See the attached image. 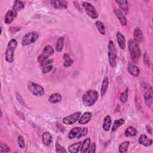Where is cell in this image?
<instances>
[{"instance_id": "1", "label": "cell", "mask_w": 153, "mask_h": 153, "mask_svg": "<svg viewBox=\"0 0 153 153\" xmlns=\"http://www.w3.org/2000/svg\"><path fill=\"white\" fill-rule=\"evenodd\" d=\"M98 97L99 94L96 90H89L83 94L82 103L85 106H91L97 102Z\"/></svg>"}, {"instance_id": "2", "label": "cell", "mask_w": 153, "mask_h": 153, "mask_svg": "<svg viewBox=\"0 0 153 153\" xmlns=\"http://www.w3.org/2000/svg\"><path fill=\"white\" fill-rule=\"evenodd\" d=\"M128 50L131 60L134 63H137L141 56V50L138 44L134 40L130 39L128 41Z\"/></svg>"}, {"instance_id": "3", "label": "cell", "mask_w": 153, "mask_h": 153, "mask_svg": "<svg viewBox=\"0 0 153 153\" xmlns=\"http://www.w3.org/2000/svg\"><path fill=\"white\" fill-rule=\"evenodd\" d=\"M17 45V42L16 39H11L7 46V48L5 53V60L7 62L12 63L14 61V50Z\"/></svg>"}, {"instance_id": "4", "label": "cell", "mask_w": 153, "mask_h": 153, "mask_svg": "<svg viewBox=\"0 0 153 153\" xmlns=\"http://www.w3.org/2000/svg\"><path fill=\"white\" fill-rule=\"evenodd\" d=\"M108 60L111 67L115 68L117 65V51L115 44L112 41L108 42Z\"/></svg>"}, {"instance_id": "5", "label": "cell", "mask_w": 153, "mask_h": 153, "mask_svg": "<svg viewBox=\"0 0 153 153\" xmlns=\"http://www.w3.org/2000/svg\"><path fill=\"white\" fill-rule=\"evenodd\" d=\"M88 133V128L87 127L81 128L79 127H75L72 128L68 133V138L69 139H74L75 138L79 139L85 136Z\"/></svg>"}, {"instance_id": "6", "label": "cell", "mask_w": 153, "mask_h": 153, "mask_svg": "<svg viewBox=\"0 0 153 153\" xmlns=\"http://www.w3.org/2000/svg\"><path fill=\"white\" fill-rule=\"evenodd\" d=\"M27 88L30 92L35 96H41L44 94V88L41 85L32 81L29 82L27 84Z\"/></svg>"}, {"instance_id": "7", "label": "cell", "mask_w": 153, "mask_h": 153, "mask_svg": "<svg viewBox=\"0 0 153 153\" xmlns=\"http://www.w3.org/2000/svg\"><path fill=\"white\" fill-rule=\"evenodd\" d=\"M39 38V34L36 32H30L27 33L22 40V45L27 46L34 43Z\"/></svg>"}, {"instance_id": "8", "label": "cell", "mask_w": 153, "mask_h": 153, "mask_svg": "<svg viewBox=\"0 0 153 153\" xmlns=\"http://www.w3.org/2000/svg\"><path fill=\"white\" fill-rule=\"evenodd\" d=\"M82 5L86 13V14L91 19H97L99 16L98 13L94 7L88 2H82Z\"/></svg>"}, {"instance_id": "9", "label": "cell", "mask_w": 153, "mask_h": 153, "mask_svg": "<svg viewBox=\"0 0 153 153\" xmlns=\"http://www.w3.org/2000/svg\"><path fill=\"white\" fill-rule=\"evenodd\" d=\"M53 54H54V49L53 48V47L50 45H46L45 47H44L42 50V54H41L38 57L37 60L39 63H41L43 62L48 59V57L51 56Z\"/></svg>"}, {"instance_id": "10", "label": "cell", "mask_w": 153, "mask_h": 153, "mask_svg": "<svg viewBox=\"0 0 153 153\" xmlns=\"http://www.w3.org/2000/svg\"><path fill=\"white\" fill-rule=\"evenodd\" d=\"M81 115V112H76L70 115L65 117L63 119V123L66 125H72L78 121Z\"/></svg>"}, {"instance_id": "11", "label": "cell", "mask_w": 153, "mask_h": 153, "mask_svg": "<svg viewBox=\"0 0 153 153\" xmlns=\"http://www.w3.org/2000/svg\"><path fill=\"white\" fill-rule=\"evenodd\" d=\"M144 100L146 105L150 107L152 103V88L151 86H148L144 93Z\"/></svg>"}, {"instance_id": "12", "label": "cell", "mask_w": 153, "mask_h": 153, "mask_svg": "<svg viewBox=\"0 0 153 153\" xmlns=\"http://www.w3.org/2000/svg\"><path fill=\"white\" fill-rule=\"evenodd\" d=\"M115 2L117 3L120 8V10L124 14H127L128 12V2L126 0H116Z\"/></svg>"}, {"instance_id": "13", "label": "cell", "mask_w": 153, "mask_h": 153, "mask_svg": "<svg viewBox=\"0 0 153 153\" xmlns=\"http://www.w3.org/2000/svg\"><path fill=\"white\" fill-rule=\"evenodd\" d=\"M51 5L56 9H65L68 8V2L66 1H50Z\"/></svg>"}, {"instance_id": "14", "label": "cell", "mask_w": 153, "mask_h": 153, "mask_svg": "<svg viewBox=\"0 0 153 153\" xmlns=\"http://www.w3.org/2000/svg\"><path fill=\"white\" fill-rule=\"evenodd\" d=\"M116 38H117V43L120 48L121 50H124L126 48V39L124 36L123 35V33L121 32L118 31L116 35Z\"/></svg>"}, {"instance_id": "15", "label": "cell", "mask_w": 153, "mask_h": 153, "mask_svg": "<svg viewBox=\"0 0 153 153\" xmlns=\"http://www.w3.org/2000/svg\"><path fill=\"white\" fill-rule=\"evenodd\" d=\"M114 12L115 14L116 15L117 17L118 18V20L120 21V23L123 26H126L127 25V19L124 15V14L118 8H114Z\"/></svg>"}, {"instance_id": "16", "label": "cell", "mask_w": 153, "mask_h": 153, "mask_svg": "<svg viewBox=\"0 0 153 153\" xmlns=\"http://www.w3.org/2000/svg\"><path fill=\"white\" fill-rule=\"evenodd\" d=\"M17 12L13 11V10H8L5 16V20H4L5 23L6 24L11 23L13 21L14 19L17 16Z\"/></svg>"}, {"instance_id": "17", "label": "cell", "mask_w": 153, "mask_h": 153, "mask_svg": "<svg viewBox=\"0 0 153 153\" xmlns=\"http://www.w3.org/2000/svg\"><path fill=\"white\" fill-rule=\"evenodd\" d=\"M92 114L90 112H85L78 120V122L80 124H86L91 120Z\"/></svg>"}, {"instance_id": "18", "label": "cell", "mask_w": 153, "mask_h": 153, "mask_svg": "<svg viewBox=\"0 0 153 153\" xmlns=\"http://www.w3.org/2000/svg\"><path fill=\"white\" fill-rule=\"evenodd\" d=\"M138 142L139 144L145 146H149L152 144V140L149 139L146 135L142 134L139 137Z\"/></svg>"}, {"instance_id": "19", "label": "cell", "mask_w": 153, "mask_h": 153, "mask_svg": "<svg viewBox=\"0 0 153 153\" xmlns=\"http://www.w3.org/2000/svg\"><path fill=\"white\" fill-rule=\"evenodd\" d=\"M127 71L132 76L135 77L138 76L140 73L139 68L135 65L132 63H128V67H127Z\"/></svg>"}, {"instance_id": "20", "label": "cell", "mask_w": 153, "mask_h": 153, "mask_svg": "<svg viewBox=\"0 0 153 153\" xmlns=\"http://www.w3.org/2000/svg\"><path fill=\"white\" fill-rule=\"evenodd\" d=\"M133 36H134V40L137 43H140L142 41L143 38V33L139 27H137L134 29L133 32Z\"/></svg>"}, {"instance_id": "21", "label": "cell", "mask_w": 153, "mask_h": 153, "mask_svg": "<svg viewBox=\"0 0 153 153\" xmlns=\"http://www.w3.org/2000/svg\"><path fill=\"white\" fill-rule=\"evenodd\" d=\"M42 142L45 146H49L52 142V136L50 132L45 131L42 134Z\"/></svg>"}, {"instance_id": "22", "label": "cell", "mask_w": 153, "mask_h": 153, "mask_svg": "<svg viewBox=\"0 0 153 153\" xmlns=\"http://www.w3.org/2000/svg\"><path fill=\"white\" fill-rule=\"evenodd\" d=\"M108 86H109V78L108 76H105L102 81L101 89H100V93L102 96H103L106 94Z\"/></svg>"}, {"instance_id": "23", "label": "cell", "mask_w": 153, "mask_h": 153, "mask_svg": "<svg viewBox=\"0 0 153 153\" xmlns=\"http://www.w3.org/2000/svg\"><path fill=\"white\" fill-rule=\"evenodd\" d=\"M90 144H91V139L89 137L84 139L81 143V145L80 147V152L82 153L87 152Z\"/></svg>"}, {"instance_id": "24", "label": "cell", "mask_w": 153, "mask_h": 153, "mask_svg": "<svg viewBox=\"0 0 153 153\" xmlns=\"http://www.w3.org/2000/svg\"><path fill=\"white\" fill-rule=\"evenodd\" d=\"M111 117L109 115H107L105 117L102 124V128L103 130L105 131H108L109 130L110 127H111Z\"/></svg>"}, {"instance_id": "25", "label": "cell", "mask_w": 153, "mask_h": 153, "mask_svg": "<svg viewBox=\"0 0 153 153\" xmlns=\"http://www.w3.org/2000/svg\"><path fill=\"white\" fill-rule=\"evenodd\" d=\"M62 96L59 93H53L48 97V102L51 103H57L61 101Z\"/></svg>"}, {"instance_id": "26", "label": "cell", "mask_w": 153, "mask_h": 153, "mask_svg": "<svg viewBox=\"0 0 153 153\" xmlns=\"http://www.w3.org/2000/svg\"><path fill=\"white\" fill-rule=\"evenodd\" d=\"M82 142H78L77 143H74L71 144L68 147V151L71 153H76L80 150V147Z\"/></svg>"}, {"instance_id": "27", "label": "cell", "mask_w": 153, "mask_h": 153, "mask_svg": "<svg viewBox=\"0 0 153 153\" xmlns=\"http://www.w3.org/2000/svg\"><path fill=\"white\" fill-rule=\"evenodd\" d=\"M63 66L65 68L70 67L74 63V60L71 58L70 56L68 53H65L63 55Z\"/></svg>"}, {"instance_id": "28", "label": "cell", "mask_w": 153, "mask_h": 153, "mask_svg": "<svg viewBox=\"0 0 153 153\" xmlns=\"http://www.w3.org/2000/svg\"><path fill=\"white\" fill-rule=\"evenodd\" d=\"M25 8V4L22 1H15L14 2L12 10L16 12L20 11Z\"/></svg>"}, {"instance_id": "29", "label": "cell", "mask_w": 153, "mask_h": 153, "mask_svg": "<svg viewBox=\"0 0 153 153\" xmlns=\"http://www.w3.org/2000/svg\"><path fill=\"white\" fill-rule=\"evenodd\" d=\"M95 25L99 30V32L100 33V34L105 35L106 34V30H105V27L103 24V23L100 20H97L95 22Z\"/></svg>"}, {"instance_id": "30", "label": "cell", "mask_w": 153, "mask_h": 153, "mask_svg": "<svg viewBox=\"0 0 153 153\" xmlns=\"http://www.w3.org/2000/svg\"><path fill=\"white\" fill-rule=\"evenodd\" d=\"M124 134L126 137H133L136 135L137 130L132 126H129L127 128Z\"/></svg>"}, {"instance_id": "31", "label": "cell", "mask_w": 153, "mask_h": 153, "mask_svg": "<svg viewBox=\"0 0 153 153\" xmlns=\"http://www.w3.org/2000/svg\"><path fill=\"white\" fill-rule=\"evenodd\" d=\"M63 46H64V38L60 37L59 38H58L56 42V51L58 53H60L63 48Z\"/></svg>"}, {"instance_id": "32", "label": "cell", "mask_w": 153, "mask_h": 153, "mask_svg": "<svg viewBox=\"0 0 153 153\" xmlns=\"http://www.w3.org/2000/svg\"><path fill=\"white\" fill-rule=\"evenodd\" d=\"M129 145H130V142L129 141H125L124 142H122L119 145L118 151L121 153L127 152Z\"/></svg>"}, {"instance_id": "33", "label": "cell", "mask_w": 153, "mask_h": 153, "mask_svg": "<svg viewBox=\"0 0 153 153\" xmlns=\"http://www.w3.org/2000/svg\"><path fill=\"white\" fill-rule=\"evenodd\" d=\"M124 122L125 120L123 118H120L115 120L112 127V131H116L118 127L121 126L124 123Z\"/></svg>"}, {"instance_id": "34", "label": "cell", "mask_w": 153, "mask_h": 153, "mask_svg": "<svg viewBox=\"0 0 153 153\" xmlns=\"http://www.w3.org/2000/svg\"><path fill=\"white\" fill-rule=\"evenodd\" d=\"M128 88H126V90L123 91L120 96V100L121 103H126L127 100H128Z\"/></svg>"}, {"instance_id": "35", "label": "cell", "mask_w": 153, "mask_h": 153, "mask_svg": "<svg viewBox=\"0 0 153 153\" xmlns=\"http://www.w3.org/2000/svg\"><path fill=\"white\" fill-rule=\"evenodd\" d=\"M143 62H144L145 65L146 66L149 67L150 65H151V60H150L149 56L147 53H145V54H143Z\"/></svg>"}, {"instance_id": "36", "label": "cell", "mask_w": 153, "mask_h": 153, "mask_svg": "<svg viewBox=\"0 0 153 153\" xmlns=\"http://www.w3.org/2000/svg\"><path fill=\"white\" fill-rule=\"evenodd\" d=\"M17 143H18V146H19L20 148L23 149L25 148V140H24V138L22 136H19L18 137V138H17Z\"/></svg>"}, {"instance_id": "37", "label": "cell", "mask_w": 153, "mask_h": 153, "mask_svg": "<svg viewBox=\"0 0 153 153\" xmlns=\"http://www.w3.org/2000/svg\"><path fill=\"white\" fill-rule=\"evenodd\" d=\"M10 151V147L2 142L0 144V152H8Z\"/></svg>"}, {"instance_id": "38", "label": "cell", "mask_w": 153, "mask_h": 153, "mask_svg": "<svg viewBox=\"0 0 153 153\" xmlns=\"http://www.w3.org/2000/svg\"><path fill=\"white\" fill-rule=\"evenodd\" d=\"M53 68V66L52 65H48L47 66H44L42 67L41 71L42 74H46L50 72Z\"/></svg>"}, {"instance_id": "39", "label": "cell", "mask_w": 153, "mask_h": 153, "mask_svg": "<svg viewBox=\"0 0 153 153\" xmlns=\"http://www.w3.org/2000/svg\"><path fill=\"white\" fill-rule=\"evenodd\" d=\"M55 147H56V151L57 152H66V150L65 149V148L63 146H61L58 143V142H56Z\"/></svg>"}, {"instance_id": "40", "label": "cell", "mask_w": 153, "mask_h": 153, "mask_svg": "<svg viewBox=\"0 0 153 153\" xmlns=\"http://www.w3.org/2000/svg\"><path fill=\"white\" fill-rule=\"evenodd\" d=\"M96 143L93 142L90 144V145L89 146V148H88L87 152H88V153H94V152H96Z\"/></svg>"}, {"instance_id": "41", "label": "cell", "mask_w": 153, "mask_h": 153, "mask_svg": "<svg viewBox=\"0 0 153 153\" xmlns=\"http://www.w3.org/2000/svg\"><path fill=\"white\" fill-rule=\"evenodd\" d=\"M53 62V59H47V60H45V61L43 62L42 63H40V65H41V67H42V66H44L51 65V63H52Z\"/></svg>"}, {"instance_id": "42", "label": "cell", "mask_w": 153, "mask_h": 153, "mask_svg": "<svg viewBox=\"0 0 153 153\" xmlns=\"http://www.w3.org/2000/svg\"><path fill=\"white\" fill-rule=\"evenodd\" d=\"M146 129L147 132H148L149 134L152 135V127H151V126H149V125H146Z\"/></svg>"}]
</instances>
